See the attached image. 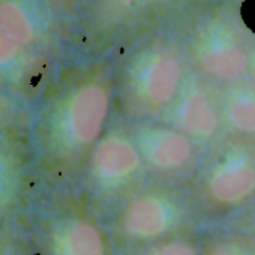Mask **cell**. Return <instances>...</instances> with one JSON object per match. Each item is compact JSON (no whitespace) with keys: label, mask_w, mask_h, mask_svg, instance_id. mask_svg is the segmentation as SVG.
<instances>
[{"label":"cell","mask_w":255,"mask_h":255,"mask_svg":"<svg viewBox=\"0 0 255 255\" xmlns=\"http://www.w3.org/2000/svg\"><path fill=\"white\" fill-rule=\"evenodd\" d=\"M109 91L100 82H86L72 90L54 119V133L69 151L97 143L110 112Z\"/></svg>","instance_id":"1"},{"label":"cell","mask_w":255,"mask_h":255,"mask_svg":"<svg viewBox=\"0 0 255 255\" xmlns=\"http://www.w3.org/2000/svg\"><path fill=\"white\" fill-rule=\"evenodd\" d=\"M183 76L178 55L168 49H152L132 65L129 91L139 109L161 111L174 104L184 85Z\"/></svg>","instance_id":"2"},{"label":"cell","mask_w":255,"mask_h":255,"mask_svg":"<svg viewBox=\"0 0 255 255\" xmlns=\"http://www.w3.org/2000/svg\"><path fill=\"white\" fill-rule=\"evenodd\" d=\"M183 209L163 192H148L132 199L120 218V232L132 248L167 239L179 228Z\"/></svg>","instance_id":"3"},{"label":"cell","mask_w":255,"mask_h":255,"mask_svg":"<svg viewBox=\"0 0 255 255\" xmlns=\"http://www.w3.org/2000/svg\"><path fill=\"white\" fill-rule=\"evenodd\" d=\"M209 198L221 206H237L255 194V154L248 147H228L214 162L204 183Z\"/></svg>","instance_id":"4"},{"label":"cell","mask_w":255,"mask_h":255,"mask_svg":"<svg viewBox=\"0 0 255 255\" xmlns=\"http://www.w3.org/2000/svg\"><path fill=\"white\" fill-rule=\"evenodd\" d=\"M196 59L202 71L222 82H238L249 74L252 55L223 26L204 30L197 39Z\"/></svg>","instance_id":"5"},{"label":"cell","mask_w":255,"mask_h":255,"mask_svg":"<svg viewBox=\"0 0 255 255\" xmlns=\"http://www.w3.org/2000/svg\"><path fill=\"white\" fill-rule=\"evenodd\" d=\"M142 161L143 157L136 142L125 134L109 133L95 146L91 173L102 188H119L136 176Z\"/></svg>","instance_id":"6"},{"label":"cell","mask_w":255,"mask_h":255,"mask_svg":"<svg viewBox=\"0 0 255 255\" xmlns=\"http://www.w3.org/2000/svg\"><path fill=\"white\" fill-rule=\"evenodd\" d=\"M171 121L174 128L202 141L211 139L221 125L214 100L206 87L197 82L183 85L172 105Z\"/></svg>","instance_id":"7"},{"label":"cell","mask_w":255,"mask_h":255,"mask_svg":"<svg viewBox=\"0 0 255 255\" xmlns=\"http://www.w3.org/2000/svg\"><path fill=\"white\" fill-rule=\"evenodd\" d=\"M134 142L144 161L161 172L184 168L194 153L191 137L174 127H148L139 129Z\"/></svg>","instance_id":"8"},{"label":"cell","mask_w":255,"mask_h":255,"mask_svg":"<svg viewBox=\"0 0 255 255\" xmlns=\"http://www.w3.org/2000/svg\"><path fill=\"white\" fill-rule=\"evenodd\" d=\"M42 255H111L101 231L90 222L69 221L52 227L42 238Z\"/></svg>","instance_id":"9"},{"label":"cell","mask_w":255,"mask_h":255,"mask_svg":"<svg viewBox=\"0 0 255 255\" xmlns=\"http://www.w3.org/2000/svg\"><path fill=\"white\" fill-rule=\"evenodd\" d=\"M34 0H1L0 36L26 47L39 35L40 19Z\"/></svg>","instance_id":"10"},{"label":"cell","mask_w":255,"mask_h":255,"mask_svg":"<svg viewBox=\"0 0 255 255\" xmlns=\"http://www.w3.org/2000/svg\"><path fill=\"white\" fill-rule=\"evenodd\" d=\"M223 117L234 131L255 134V89L237 86L224 97Z\"/></svg>","instance_id":"11"},{"label":"cell","mask_w":255,"mask_h":255,"mask_svg":"<svg viewBox=\"0 0 255 255\" xmlns=\"http://www.w3.org/2000/svg\"><path fill=\"white\" fill-rule=\"evenodd\" d=\"M124 255H202V249L189 239L167 238L143 247L127 249Z\"/></svg>","instance_id":"12"},{"label":"cell","mask_w":255,"mask_h":255,"mask_svg":"<svg viewBox=\"0 0 255 255\" xmlns=\"http://www.w3.org/2000/svg\"><path fill=\"white\" fill-rule=\"evenodd\" d=\"M202 255H255V241L243 237H219L202 248Z\"/></svg>","instance_id":"13"},{"label":"cell","mask_w":255,"mask_h":255,"mask_svg":"<svg viewBox=\"0 0 255 255\" xmlns=\"http://www.w3.org/2000/svg\"><path fill=\"white\" fill-rule=\"evenodd\" d=\"M1 255H30L29 252H26L25 249L19 248V247L15 246H6L2 251Z\"/></svg>","instance_id":"14"},{"label":"cell","mask_w":255,"mask_h":255,"mask_svg":"<svg viewBox=\"0 0 255 255\" xmlns=\"http://www.w3.org/2000/svg\"><path fill=\"white\" fill-rule=\"evenodd\" d=\"M249 74H251V76H252V86L255 89V52L252 54L251 70H249Z\"/></svg>","instance_id":"15"},{"label":"cell","mask_w":255,"mask_h":255,"mask_svg":"<svg viewBox=\"0 0 255 255\" xmlns=\"http://www.w3.org/2000/svg\"><path fill=\"white\" fill-rule=\"evenodd\" d=\"M119 4L126 5V6H134V5L142 4V2H146L148 0H116Z\"/></svg>","instance_id":"16"}]
</instances>
